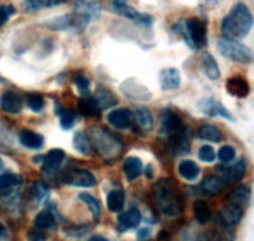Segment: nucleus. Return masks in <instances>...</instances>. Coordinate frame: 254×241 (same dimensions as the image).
I'll list each match as a JSON object with an SVG mask.
<instances>
[{
    "label": "nucleus",
    "instance_id": "obj_20",
    "mask_svg": "<svg viewBox=\"0 0 254 241\" xmlns=\"http://www.w3.org/2000/svg\"><path fill=\"white\" fill-rule=\"evenodd\" d=\"M123 170L129 181L139 178L143 171V163L138 157H129L123 164Z\"/></svg>",
    "mask_w": 254,
    "mask_h": 241
},
{
    "label": "nucleus",
    "instance_id": "obj_2",
    "mask_svg": "<svg viewBox=\"0 0 254 241\" xmlns=\"http://www.w3.org/2000/svg\"><path fill=\"white\" fill-rule=\"evenodd\" d=\"M154 194L159 208L165 215L176 216L183 213L184 204L170 180L163 179L159 181L154 188Z\"/></svg>",
    "mask_w": 254,
    "mask_h": 241
},
{
    "label": "nucleus",
    "instance_id": "obj_12",
    "mask_svg": "<svg viewBox=\"0 0 254 241\" xmlns=\"http://www.w3.org/2000/svg\"><path fill=\"white\" fill-rule=\"evenodd\" d=\"M243 216V208L235 205V204H228L222 210L220 211V219L223 225L235 226L241 221Z\"/></svg>",
    "mask_w": 254,
    "mask_h": 241
},
{
    "label": "nucleus",
    "instance_id": "obj_25",
    "mask_svg": "<svg viewBox=\"0 0 254 241\" xmlns=\"http://www.w3.org/2000/svg\"><path fill=\"white\" fill-rule=\"evenodd\" d=\"M193 214H195L196 220L200 224H207L212 219V211L210 206L202 200H198L193 204Z\"/></svg>",
    "mask_w": 254,
    "mask_h": 241
},
{
    "label": "nucleus",
    "instance_id": "obj_9",
    "mask_svg": "<svg viewBox=\"0 0 254 241\" xmlns=\"http://www.w3.org/2000/svg\"><path fill=\"white\" fill-rule=\"evenodd\" d=\"M109 124L117 129H127L133 124V114L129 109H116L108 114Z\"/></svg>",
    "mask_w": 254,
    "mask_h": 241
},
{
    "label": "nucleus",
    "instance_id": "obj_34",
    "mask_svg": "<svg viewBox=\"0 0 254 241\" xmlns=\"http://www.w3.org/2000/svg\"><path fill=\"white\" fill-rule=\"evenodd\" d=\"M60 116V121H61V127L64 129H69L72 128L74 123V118H76V114L72 109H62Z\"/></svg>",
    "mask_w": 254,
    "mask_h": 241
},
{
    "label": "nucleus",
    "instance_id": "obj_17",
    "mask_svg": "<svg viewBox=\"0 0 254 241\" xmlns=\"http://www.w3.org/2000/svg\"><path fill=\"white\" fill-rule=\"evenodd\" d=\"M227 91L232 96L245 98L250 93V84L247 80H245L241 76H235L227 81Z\"/></svg>",
    "mask_w": 254,
    "mask_h": 241
},
{
    "label": "nucleus",
    "instance_id": "obj_6",
    "mask_svg": "<svg viewBox=\"0 0 254 241\" xmlns=\"http://www.w3.org/2000/svg\"><path fill=\"white\" fill-rule=\"evenodd\" d=\"M64 181L68 185L79 186V188H91L96 185V178L91 171L86 169H72L64 175Z\"/></svg>",
    "mask_w": 254,
    "mask_h": 241
},
{
    "label": "nucleus",
    "instance_id": "obj_23",
    "mask_svg": "<svg viewBox=\"0 0 254 241\" xmlns=\"http://www.w3.org/2000/svg\"><path fill=\"white\" fill-rule=\"evenodd\" d=\"M201 66L206 76L211 80H217L220 77V69L216 64L215 59L210 54H205L201 59Z\"/></svg>",
    "mask_w": 254,
    "mask_h": 241
},
{
    "label": "nucleus",
    "instance_id": "obj_27",
    "mask_svg": "<svg viewBox=\"0 0 254 241\" xmlns=\"http://www.w3.org/2000/svg\"><path fill=\"white\" fill-rule=\"evenodd\" d=\"M73 147L77 152H79L83 156H89L92 153V146L88 137L82 132H77L73 136Z\"/></svg>",
    "mask_w": 254,
    "mask_h": 241
},
{
    "label": "nucleus",
    "instance_id": "obj_3",
    "mask_svg": "<svg viewBox=\"0 0 254 241\" xmlns=\"http://www.w3.org/2000/svg\"><path fill=\"white\" fill-rule=\"evenodd\" d=\"M89 136L93 139L98 153L104 159H112L121 153L122 143L107 129L93 127L89 129Z\"/></svg>",
    "mask_w": 254,
    "mask_h": 241
},
{
    "label": "nucleus",
    "instance_id": "obj_8",
    "mask_svg": "<svg viewBox=\"0 0 254 241\" xmlns=\"http://www.w3.org/2000/svg\"><path fill=\"white\" fill-rule=\"evenodd\" d=\"M198 109L202 112L203 114L206 116H210V117H216V116H221V117H225L227 119H233V117L231 116L230 112L220 103V102L215 101L212 98H205V99H201L198 102Z\"/></svg>",
    "mask_w": 254,
    "mask_h": 241
},
{
    "label": "nucleus",
    "instance_id": "obj_47",
    "mask_svg": "<svg viewBox=\"0 0 254 241\" xmlns=\"http://www.w3.org/2000/svg\"><path fill=\"white\" fill-rule=\"evenodd\" d=\"M2 168H4V163H2V161H1V159H0V170H1Z\"/></svg>",
    "mask_w": 254,
    "mask_h": 241
},
{
    "label": "nucleus",
    "instance_id": "obj_24",
    "mask_svg": "<svg viewBox=\"0 0 254 241\" xmlns=\"http://www.w3.org/2000/svg\"><path fill=\"white\" fill-rule=\"evenodd\" d=\"M179 173L183 178L188 179V180H195L200 174V166L192 161H183L179 165Z\"/></svg>",
    "mask_w": 254,
    "mask_h": 241
},
{
    "label": "nucleus",
    "instance_id": "obj_32",
    "mask_svg": "<svg viewBox=\"0 0 254 241\" xmlns=\"http://www.w3.org/2000/svg\"><path fill=\"white\" fill-rule=\"evenodd\" d=\"M31 196L36 203L45 200L49 196V186L44 181H35L31 188Z\"/></svg>",
    "mask_w": 254,
    "mask_h": 241
},
{
    "label": "nucleus",
    "instance_id": "obj_14",
    "mask_svg": "<svg viewBox=\"0 0 254 241\" xmlns=\"http://www.w3.org/2000/svg\"><path fill=\"white\" fill-rule=\"evenodd\" d=\"M64 159V152L62 149H51L46 156L44 157V165H42V169H44L45 173L51 174L54 171H56L57 169L61 166L62 161Z\"/></svg>",
    "mask_w": 254,
    "mask_h": 241
},
{
    "label": "nucleus",
    "instance_id": "obj_30",
    "mask_svg": "<svg viewBox=\"0 0 254 241\" xmlns=\"http://www.w3.org/2000/svg\"><path fill=\"white\" fill-rule=\"evenodd\" d=\"M198 137L201 139L211 142H220L222 139V132L216 127L210 126V124H205L198 129Z\"/></svg>",
    "mask_w": 254,
    "mask_h": 241
},
{
    "label": "nucleus",
    "instance_id": "obj_36",
    "mask_svg": "<svg viewBox=\"0 0 254 241\" xmlns=\"http://www.w3.org/2000/svg\"><path fill=\"white\" fill-rule=\"evenodd\" d=\"M198 157H200L201 161H206V163H211V161H215L216 153L211 146H202L200 148V152H198Z\"/></svg>",
    "mask_w": 254,
    "mask_h": 241
},
{
    "label": "nucleus",
    "instance_id": "obj_5",
    "mask_svg": "<svg viewBox=\"0 0 254 241\" xmlns=\"http://www.w3.org/2000/svg\"><path fill=\"white\" fill-rule=\"evenodd\" d=\"M180 32L183 34L186 42L193 49H201L205 46L206 41H207L206 24L197 17H191V19L186 20L184 26L180 29Z\"/></svg>",
    "mask_w": 254,
    "mask_h": 241
},
{
    "label": "nucleus",
    "instance_id": "obj_44",
    "mask_svg": "<svg viewBox=\"0 0 254 241\" xmlns=\"http://www.w3.org/2000/svg\"><path fill=\"white\" fill-rule=\"evenodd\" d=\"M159 241H170V235H169L166 231H161L160 234H159Z\"/></svg>",
    "mask_w": 254,
    "mask_h": 241
},
{
    "label": "nucleus",
    "instance_id": "obj_43",
    "mask_svg": "<svg viewBox=\"0 0 254 241\" xmlns=\"http://www.w3.org/2000/svg\"><path fill=\"white\" fill-rule=\"evenodd\" d=\"M127 1H128V0H114V7H117L118 10L123 9L124 6H127Z\"/></svg>",
    "mask_w": 254,
    "mask_h": 241
},
{
    "label": "nucleus",
    "instance_id": "obj_33",
    "mask_svg": "<svg viewBox=\"0 0 254 241\" xmlns=\"http://www.w3.org/2000/svg\"><path fill=\"white\" fill-rule=\"evenodd\" d=\"M21 183V178L16 174L6 173L0 175V190H5Z\"/></svg>",
    "mask_w": 254,
    "mask_h": 241
},
{
    "label": "nucleus",
    "instance_id": "obj_13",
    "mask_svg": "<svg viewBox=\"0 0 254 241\" xmlns=\"http://www.w3.org/2000/svg\"><path fill=\"white\" fill-rule=\"evenodd\" d=\"M0 107L6 113H19L22 108V102L16 93L11 91H6L0 97Z\"/></svg>",
    "mask_w": 254,
    "mask_h": 241
},
{
    "label": "nucleus",
    "instance_id": "obj_4",
    "mask_svg": "<svg viewBox=\"0 0 254 241\" xmlns=\"http://www.w3.org/2000/svg\"><path fill=\"white\" fill-rule=\"evenodd\" d=\"M217 50L222 56L241 62V64H250L252 61V51L246 45L237 42L236 40L221 37L217 40Z\"/></svg>",
    "mask_w": 254,
    "mask_h": 241
},
{
    "label": "nucleus",
    "instance_id": "obj_39",
    "mask_svg": "<svg viewBox=\"0 0 254 241\" xmlns=\"http://www.w3.org/2000/svg\"><path fill=\"white\" fill-rule=\"evenodd\" d=\"M61 0H27L31 7L36 9V7H42V6H51V5L59 4Z\"/></svg>",
    "mask_w": 254,
    "mask_h": 241
},
{
    "label": "nucleus",
    "instance_id": "obj_26",
    "mask_svg": "<svg viewBox=\"0 0 254 241\" xmlns=\"http://www.w3.org/2000/svg\"><path fill=\"white\" fill-rule=\"evenodd\" d=\"M107 206L112 213H118L124 206V193L122 190H112L107 196Z\"/></svg>",
    "mask_w": 254,
    "mask_h": 241
},
{
    "label": "nucleus",
    "instance_id": "obj_16",
    "mask_svg": "<svg viewBox=\"0 0 254 241\" xmlns=\"http://www.w3.org/2000/svg\"><path fill=\"white\" fill-rule=\"evenodd\" d=\"M131 114H133V123H136L139 129L143 132H149L153 128V117L149 109L144 107H135Z\"/></svg>",
    "mask_w": 254,
    "mask_h": 241
},
{
    "label": "nucleus",
    "instance_id": "obj_29",
    "mask_svg": "<svg viewBox=\"0 0 254 241\" xmlns=\"http://www.w3.org/2000/svg\"><path fill=\"white\" fill-rule=\"evenodd\" d=\"M94 99L97 101L98 106L101 107V109L103 108H109V107L114 106L117 103V98L106 88H102L99 87L96 92V97Z\"/></svg>",
    "mask_w": 254,
    "mask_h": 241
},
{
    "label": "nucleus",
    "instance_id": "obj_28",
    "mask_svg": "<svg viewBox=\"0 0 254 241\" xmlns=\"http://www.w3.org/2000/svg\"><path fill=\"white\" fill-rule=\"evenodd\" d=\"M34 225L36 229L45 230V229H51L55 226V216L50 210H44L37 214L34 219Z\"/></svg>",
    "mask_w": 254,
    "mask_h": 241
},
{
    "label": "nucleus",
    "instance_id": "obj_19",
    "mask_svg": "<svg viewBox=\"0 0 254 241\" xmlns=\"http://www.w3.org/2000/svg\"><path fill=\"white\" fill-rule=\"evenodd\" d=\"M19 139L22 146L30 149H40L44 146V137L39 133L29 131V129H24L20 132Z\"/></svg>",
    "mask_w": 254,
    "mask_h": 241
},
{
    "label": "nucleus",
    "instance_id": "obj_18",
    "mask_svg": "<svg viewBox=\"0 0 254 241\" xmlns=\"http://www.w3.org/2000/svg\"><path fill=\"white\" fill-rule=\"evenodd\" d=\"M225 184L221 176L210 175L201 181L200 189L205 195H216L225 188Z\"/></svg>",
    "mask_w": 254,
    "mask_h": 241
},
{
    "label": "nucleus",
    "instance_id": "obj_15",
    "mask_svg": "<svg viewBox=\"0 0 254 241\" xmlns=\"http://www.w3.org/2000/svg\"><path fill=\"white\" fill-rule=\"evenodd\" d=\"M180 74L176 69H165L160 74V86L164 91H171L180 86Z\"/></svg>",
    "mask_w": 254,
    "mask_h": 241
},
{
    "label": "nucleus",
    "instance_id": "obj_1",
    "mask_svg": "<svg viewBox=\"0 0 254 241\" xmlns=\"http://www.w3.org/2000/svg\"><path fill=\"white\" fill-rule=\"evenodd\" d=\"M253 25V17L247 5L238 2L232 7L230 14L223 19L222 32L225 37L240 40L247 36Z\"/></svg>",
    "mask_w": 254,
    "mask_h": 241
},
{
    "label": "nucleus",
    "instance_id": "obj_21",
    "mask_svg": "<svg viewBox=\"0 0 254 241\" xmlns=\"http://www.w3.org/2000/svg\"><path fill=\"white\" fill-rule=\"evenodd\" d=\"M78 109L83 116L87 117H99L101 116V107L98 106L94 97L84 96L83 98L79 99Z\"/></svg>",
    "mask_w": 254,
    "mask_h": 241
},
{
    "label": "nucleus",
    "instance_id": "obj_42",
    "mask_svg": "<svg viewBox=\"0 0 254 241\" xmlns=\"http://www.w3.org/2000/svg\"><path fill=\"white\" fill-rule=\"evenodd\" d=\"M149 238H150V230H149L148 228L140 229V230L138 231L139 240H148Z\"/></svg>",
    "mask_w": 254,
    "mask_h": 241
},
{
    "label": "nucleus",
    "instance_id": "obj_7",
    "mask_svg": "<svg viewBox=\"0 0 254 241\" xmlns=\"http://www.w3.org/2000/svg\"><path fill=\"white\" fill-rule=\"evenodd\" d=\"M181 128H183V123H181V118L178 114L171 111H164L160 114V121H159L160 134L171 136Z\"/></svg>",
    "mask_w": 254,
    "mask_h": 241
},
{
    "label": "nucleus",
    "instance_id": "obj_48",
    "mask_svg": "<svg viewBox=\"0 0 254 241\" xmlns=\"http://www.w3.org/2000/svg\"><path fill=\"white\" fill-rule=\"evenodd\" d=\"M210 241H213V240H210Z\"/></svg>",
    "mask_w": 254,
    "mask_h": 241
},
{
    "label": "nucleus",
    "instance_id": "obj_40",
    "mask_svg": "<svg viewBox=\"0 0 254 241\" xmlns=\"http://www.w3.org/2000/svg\"><path fill=\"white\" fill-rule=\"evenodd\" d=\"M14 14V9L12 6H5V5H0V26L4 25L10 17V15Z\"/></svg>",
    "mask_w": 254,
    "mask_h": 241
},
{
    "label": "nucleus",
    "instance_id": "obj_11",
    "mask_svg": "<svg viewBox=\"0 0 254 241\" xmlns=\"http://www.w3.org/2000/svg\"><path fill=\"white\" fill-rule=\"evenodd\" d=\"M140 221H141L140 211L135 208H131L119 215L118 229L123 233V231L129 230V229L136 228V226L140 224Z\"/></svg>",
    "mask_w": 254,
    "mask_h": 241
},
{
    "label": "nucleus",
    "instance_id": "obj_10",
    "mask_svg": "<svg viewBox=\"0 0 254 241\" xmlns=\"http://www.w3.org/2000/svg\"><path fill=\"white\" fill-rule=\"evenodd\" d=\"M246 161L241 159L240 161L235 164L232 166H226V168H222V166H218V170H220L221 178L223 179V181H227V183H233L236 180H240L243 175L246 174Z\"/></svg>",
    "mask_w": 254,
    "mask_h": 241
},
{
    "label": "nucleus",
    "instance_id": "obj_38",
    "mask_svg": "<svg viewBox=\"0 0 254 241\" xmlns=\"http://www.w3.org/2000/svg\"><path fill=\"white\" fill-rule=\"evenodd\" d=\"M74 83L78 87L79 92L84 96H88V88H89V80L87 79L84 75H77L74 79Z\"/></svg>",
    "mask_w": 254,
    "mask_h": 241
},
{
    "label": "nucleus",
    "instance_id": "obj_46",
    "mask_svg": "<svg viewBox=\"0 0 254 241\" xmlns=\"http://www.w3.org/2000/svg\"><path fill=\"white\" fill-rule=\"evenodd\" d=\"M4 231H5L4 225H2V224L0 223V235H1V234H4Z\"/></svg>",
    "mask_w": 254,
    "mask_h": 241
},
{
    "label": "nucleus",
    "instance_id": "obj_45",
    "mask_svg": "<svg viewBox=\"0 0 254 241\" xmlns=\"http://www.w3.org/2000/svg\"><path fill=\"white\" fill-rule=\"evenodd\" d=\"M88 241H109L108 239L103 238V236H93V238L89 239Z\"/></svg>",
    "mask_w": 254,
    "mask_h": 241
},
{
    "label": "nucleus",
    "instance_id": "obj_37",
    "mask_svg": "<svg viewBox=\"0 0 254 241\" xmlns=\"http://www.w3.org/2000/svg\"><path fill=\"white\" fill-rule=\"evenodd\" d=\"M235 156H236V152L231 146L222 147V148L220 149V152H218V158H220L221 161H223V163L232 161L233 159H235Z\"/></svg>",
    "mask_w": 254,
    "mask_h": 241
},
{
    "label": "nucleus",
    "instance_id": "obj_31",
    "mask_svg": "<svg viewBox=\"0 0 254 241\" xmlns=\"http://www.w3.org/2000/svg\"><path fill=\"white\" fill-rule=\"evenodd\" d=\"M79 199H81L87 206H88L89 211H91L92 216H93V220L98 221L99 218H101V213H102V209H101V205H99L98 200L87 193L79 194Z\"/></svg>",
    "mask_w": 254,
    "mask_h": 241
},
{
    "label": "nucleus",
    "instance_id": "obj_41",
    "mask_svg": "<svg viewBox=\"0 0 254 241\" xmlns=\"http://www.w3.org/2000/svg\"><path fill=\"white\" fill-rule=\"evenodd\" d=\"M29 241H46V235L40 229H32L27 235Z\"/></svg>",
    "mask_w": 254,
    "mask_h": 241
},
{
    "label": "nucleus",
    "instance_id": "obj_22",
    "mask_svg": "<svg viewBox=\"0 0 254 241\" xmlns=\"http://www.w3.org/2000/svg\"><path fill=\"white\" fill-rule=\"evenodd\" d=\"M250 198H251L250 186L240 185L238 188H236L230 195H228V201H230V204H235V205H238L241 206V208H243V206L248 204Z\"/></svg>",
    "mask_w": 254,
    "mask_h": 241
},
{
    "label": "nucleus",
    "instance_id": "obj_35",
    "mask_svg": "<svg viewBox=\"0 0 254 241\" xmlns=\"http://www.w3.org/2000/svg\"><path fill=\"white\" fill-rule=\"evenodd\" d=\"M27 104L34 112H39L44 108V98L37 93L27 94Z\"/></svg>",
    "mask_w": 254,
    "mask_h": 241
}]
</instances>
